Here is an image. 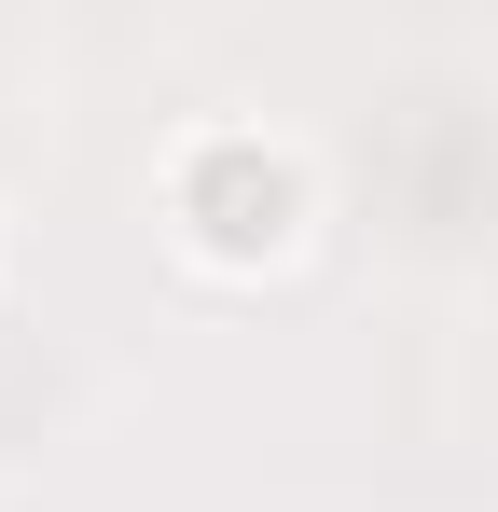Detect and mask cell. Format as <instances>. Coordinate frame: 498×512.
Returning a JSON list of instances; mask_svg holds the SVG:
<instances>
[{"instance_id": "6da1fadb", "label": "cell", "mask_w": 498, "mask_h": 512, "mask_svg": "<svg viewBox=\"0 0 498 512\" xmlns=\"http://www.w3.org/2000/svg\"><path fill=\"white\" fill-rule=\"evenodd\" d=\"M153 208H166V236H180L194 277H277V263L319 236V167H305L291 125H263V111H208V125L166 139Z\"/></svg>"}]
</instances>
